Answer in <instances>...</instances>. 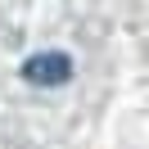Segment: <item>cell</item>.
Listing matches in <instances>:
<instances>
[{
    "instance_id": "6da1fadb",
    "label": "cell",
    "mask_w": 149,
    "mask_h": 149,
    "mask_svg": "<svg viewBox=\"0 0 149 149\" xmlns=\"http://www.w3.org/2000/svg\"><path fill=\"white\" fill-rule=\"evenodd\" d=\"M23 77H27L32 86H63L68 77H72V59L68 54H32L27 63H23Z\"/></svg>"
}]
</instances>
